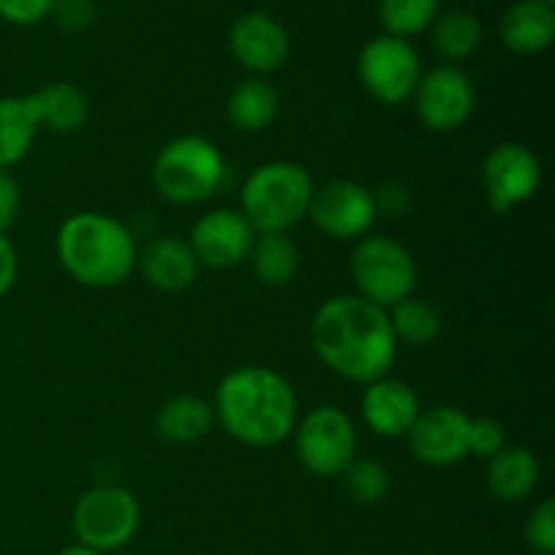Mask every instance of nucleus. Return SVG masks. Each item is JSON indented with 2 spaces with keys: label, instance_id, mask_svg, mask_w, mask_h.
I'll return each mask as SVG.
<instances>
[{
  "label": "nucleus",
  "instance_id": "nucleus-1",
  "mask_svg": "<svg viewBox=\"0 0 555 555\" xmlns=\"http://www.w3.org/2000/svg\"><path fill=\"white\" fill-rule=\"evenodd\" d=\"M312 347L320 361L347 383L388 377L399 352L388 312L361 296H334L314 312Z\"/></svg>",
  "mask_w": 555,
  "mask_h": 555
},
{
  "label": "nucleus",
  "instance_id": "nucleus-2",
  "mask_svg": "<svg viewBox=\"0 0 555 555\" xmlns=\"http://www.w3.org/2000/svg\"><path fill=\"white\" fill-rule=\"evenodd\" d=\"M215 423L247 448H274L298 423V399L269 366H242L222 377L215 393Z\"/></svg>",
  "mask_w": 555,
  "mask_h": 555
},
{
  "label": "nucleus",
  "instance_id": "nucleus-3",
  "mask_svg": "<svg viewBox=\"0 0 555 555\" xmlns=\"http://www.w3.org/2000/svg\"><path fill=\"white\" fill-rule=\"evenodd\" d=\"M57 258L79 285L108 291L133 274L139 249L133 233L119 220L101 211H79L60 225Z\"/></svg>",
  "mask_w": 555,
  "mask_h": 555
},
{
  "label": "nucleus",
  "instance_id": "nucleus-4",
  "mask_svg": "<svg viewBox=\"0 0 555 555\" xmlns=\"http://www.w3.org/2000/svg\"><path fill=\"white\" fill-rule=\"evenodd\" d=\"M314 182L291 160H271L255 168L242 188V215L255 233H287L309 215Z\"/></svg>",
  "mask_w": 555,
  "mask_h": 555
},
{
  "label": "nucleus",
  "instance_id": "nucleus-5",
  "mask_svg": "<svg viewBox=\"0 0 555 555\" xmlns=\"http://www.w3.org/2000/svg\"><path fill=\"white\" fill-rule=\"evenodd\" d=\"M152 182L168 204H204L225 188L228 163L215 141L204 135H179L157 152Z\"/></svg>",
  "mask_w": 555,
  "mask_h": 555
},
{
  "label": "nucleus",
  "instance_id": "nucleus-6",
  "mask_svg": "<svg viewBox=\"0 0 555 555\" xmlns=\"http://www.w3.org/2000/svg\"><path fill=\"white\" fill-rule=\"evenodd\" d=\"M350 276L356 282V296L388 312L415 293L417 263L410 249L396 238L363 236L352 249Z\"/></svg>",
  "mask_w": 555,
  "mask_h": 555
},
{
  "label": "nucleus",
  "instance_id": "nucleus-7",
  "mask_svg": "<svg viewBox=\"0 0 555 555\" xmlns=\"http://www.w3.org/2000/svg\"><path fill=\"white\" fill-rule=\"evenodd\" d=\"M141 524L133 493L122 486H95L74 504L70 526L76 542L98 553H114L128 545Z\"/></svg>",
  "mask_w": 555,
  "mask_h": 555
},
{
  "label": "nucleus",
  "instance_id": "nucleus-8",
  "mask_svg": "<svg viewBox=\"0 0 555 555\" xmlns=\"http://www.w3.org/2000/svg\"><path fill=\"white\" fill-rule=\"evenodd\" d=\"M296 455L304 469L314 477H339L352 459H358V431L352 417L339 406H314L298 417Z\"/></svg>",
  "mask_w": 555,
  "mask_h": 555
},
{
  "label": "nucleus",
  "instance_id": "nucleus-9",
  "mask_svg": "<svg viewBox=\"0 0 555 555\" xmlns=\"http://www.w3.org/2000/svg\"><path fill=\"white\" fill-rule=\"evenodd\" d=\"M356 70L361 87L374 101L385 106H399L410 101L415 92L423 76V63L410 41L379 33L363 43Z\"/></svg>",
  "mask_w": 555,
  "mask_h": 555
},
{
  "label": "nucleus",
  "instance_id": "nucleus-10",
  "mask_svg": "<svg viewBox=\"0 0 555 555\" xmlns=\"http://www.w3.org/2000/svg\"><path fill=\"white\" fill-rule=\"evenodd\" d=\"M412 101L423 128L431 133H453L464 128L475 114L477 92L466 70L442 63L431 70H423Z\"/></svg>",
  "mask_w": 555,
  "mask_h": 555
},
{
  "label": "nucleus",
  "instance_id": "nucleus-11",
  "mask_svg": "<svg viewBox=\"0 0 555 555\" xmlns=\"http://www.w3.org/2000/svg\"><path fill=\"white\" fill-rule=\"evenodd\" d=\"M480 177L488 206L496 215H507L534 198L542 184V163L526 144L504 141L488 152Z\"/></svg>",
  "mask_w": 555,
  "mask_h": 555
},
{
  "label": "nucleus",
  "instance_id": "nucleus-12",
  "mask_svg": "<svg viewBox=\"0 0 555 555\" xmlns=\"http://www.w3.org/2000/svg\"><path fill=\"white\" fill-rule=\"evenodd\" d=\"M377 215L379 209L372 190L352 179H334L314 190L307 217L328 238L356 242L372 231Z\"/></svg>",
  "mask_w": 555,
  "mask_h": 555
},
{
  "label": "nucleus",
  "instance_id": "nucleus-13",
  "mask_svg": "<svg viewBox=\"0 0 555 555\" xmlns=\"http://www.w3.org/2000/svg\"><path fill=\"white\" fill-rule=\"evenodd\" d=\"M228 49L253 76L280 70L291 57V36L285 25L266 11H244L228 30Z\"/></svg>",
  "mask_w": 555,
  "mask_h": 555
},
{
  "label": "nucleus",
  "instance_id": "nucleus-14",
  "mask_svg": "<svg viewBox=\"0 0 555 555\" xmlns=\"http://www.w3.org/2000/svg\"><path fill=\"white\" fill-rule=\"evenodd\" d=\"M469 421L459 406H428L412 423L406 442L412 455L428 466H453L469 455Z\"/></svg>",
  "mask_w": 555,
  "mask_h": 555
},
{
  "label": "nucleus",
  "instance_id": "nucleus-15",
  "mask_svg": "<svg viewBox=\"0 0 555 555\" xmlns=\"http://www.w3.org/2000/svg\"><path fill=\"white\" fill-rule=\"evenodd\" d=\"M258 233L253 231L242 211L236 209H215L209 215H201L190 231V249H193L198 266L209 269H233L244 263L253 253V244Z\"/></svg>",
  "mask_w": 555,
  "mask_h": 555
},
{
  "label": "nucleus",
  "instance_id": "nucleus-16",
  "mask_svg": "<svg viewBox=\"0 0 555 555\" xmlns=\"http://www.w3.org/2000/svg\"><path fill=\"white\" fill-rule=\"evenodd\" d=\"M421 399L406 383L393 377H379L366 385L361 399V415L369 431L383 439H401L410 434L412 423L421 415Z\"/></svg>",
  "mask_w": 555,
  "mask_h": 555
},
{
  "label": "nucleus",
  "instance_id": "nucleus-17",
  "mask_svg": "<svg viewBox=\"0 0 555 555\" xmlns=\"http://www.w3.org/2000/svg\"><path fill=\"white\" fill-rule=\"evenodd\" d=\"M499 38L513 54H542L555 38V9L545 0H518L499 20Z\"/></svg>",
  "mask_w": 555,
  "mask_h": 555
},
{
  "label": "nucleus",
  "instance_id": "nucleus-18",
  "mask_svg": "<svg viewBox=\"0 0 555 555\" xmlns=\"http://www.w3.org/2000/svg\"><path fill=\"white\" fill-rule=\"evenodd\" d=\"M139 263L144 280L160 293L188 291L201 269L190 244L177 236H160L155 238V242L146 244Z\"/></svg>",
  "mask_w": 555,
  "mask_h": 555
},
{
  "label": "nucleus",
  "instance_id": "nucleus-19",
  "mask_svg": "<svg viewBox=\"0 0 555 555\" xmlns=\"http://www.w3.org/2000/svg\"><path fill=\"white\" fill-rule=\"evenodd\" d=\"M488 491L499 499V502L518 504L534 493L540 486V461L529 448L520 444H507L499 450L491 461H488L486 472Z\"/></svg>",
  "mask_w": 555,
  "mask_h": 555
},
{
  "label": "nucleus",
  "instance_id": "nucleus-20",
  "mask_svg": "<svg viewBox=\"0 0 555 555\" xmlns=\"http://www.w3.org/2000/svg\"><path fill=\"white\" fill-rule=\"evenodd\" d=\"M225 114L242 133H260L280 114V92L263 76H247L228 95Z\"/></svg>",
  "mask_w": 555,
  "mask_h": 555
},
{
  "label": "nucleus",
  "instance_id": "nucleus-21",
  "mask_svg": "<svg viewBox=\"0 0 555 555\" xmlns=\"http://www.w3.org/2000/svg\"><path fill=\"white\" fill-rule=\"evenodd\" d=\"M215 426V406L201 396H173L157 410L155 431L163 442L193 444Z\"/></svg>",
  "mask_w": 555,
  "mask_h": 555
},
{
  "label": "nucleus",
  "instance_id": "nucleus-22",
  "mask_svg": "<svg viewBox=\"0 0 555 555\" xmlns=\"http://www.w3.org/2000/svg\"><path fill=\"white\" fill-rule=\"evenodd\" d=\"M30 101L36 108L38 125L54 130V133H76L85 128L87 117H90L87 95L68 81L43 85L41 90L30 92Z\"/></svg>",
  "mask_w": 555,
  "mask_h": 555
},
{
  "label": "nucleus",
  "instance_id": "nucleus-23",
  "mask_svg": "<svg viewBox=\"0 0 555 555\" xmlns=\"http://www.w3.org/2000/svg\"><path fill=\"white\" fill-rule=\"evenodd\" d=\"M41 130L30 95L0 98V171L25 160L36 133Z\"/></svg>",
  "mask_w": 555,
  "mask_h": 555
},
{
  "label": "nucleus",
  "instance_id": "nucleus-24",
  "mask_svg": "<svg viewBox=\"0 0 555 555\" xmlns=\"http://www.w3.org/2000/svg\"><path fill=\"white\" fill-rule=\"evenodd\" d=\"M247 260H253L255 276L269 287L291 285L301 269V253L291 233H258Z\"/></svg>",
  "mask_w": 555,
  "mask_h": 555
},
{
  "label": "nucleus",
  "instance_id": "nucleus-25",
  "mask_svg": "<svg viewBox=\"0 0 555 555\" xmlns=\"http://www.w3.org/2000/svg\"><path fill=\"white\" fill-rule=\"evenodd\" d=\"M431 43L442 60L450 65L472 57L482 43V25L472 11L450 9L439 11L431 25Z\"/></svg>",
  "mask_w": 555,
  "mask_h": 555
},
{
  "label": "nucleus",
  "instance_id": "nucleus-26",
  "mask_svg": "<svg viewBox=\"0 0 555 555\" xmlns=\"http://www.w3.org/2000/svg\"><path fill=\"white\" fill-rule=\"evenodd\" d=\"M390 328H393L396 341H404L410 347H428L442 334V314L434 304L423 298H404L396 307L388 309Z\"/></svg>",
  "mask_w": 555,
  "mask_h": 555
},
{
  "label": "nucleus",
  "instance_id": "nucleus-27",
  "mask_svg": "<svg viewBox=\"0 0 555 555\" xmlns=\"http://www.w3.org/2000/svg\"><path fill=\"white\" fill-rule=\"evenodd\" d=\"M439 11H442V0H379L377 5L383 30L404 41L431 30Z\"/></svg>",
  "mask_w": 555,
  "mask_h": 555
},
{
  "label": "nucleus",
  "instance_id": "nucleus-28",
  "mask_svg": "<svg viewBox=\"0 0 555 555\" xmlns=\"http://www.w3.org/2000/svg\"><path fill=\"white\" fill-rule=\"evenodd\" d=\"M347 496L356 504H379L390 491V475L379 461L352 459V464L341 472Z\"/></svg>",
  "mask_w": 555,
  "mask_h": 555
},
{
  "label": "nucleus",
  "instance_id": "nucleus-29",
  "mask_svg": "<svg viewBox=\"0 0 555 555\" xmlns=\"http://www.w3.org/2000/svg\"><path fill=\"white\" fill-rule=\"evenodd\" d=\"M526 545L537 555H553L555 553V502L545 499L531 509L529 520H526Z\"/></svg>",
  "mask_w": 555,
  "mask_h": 555
},
{
  "label": "nucleus",
  "instance_id": "nucleus-30",
  "mask_svg": "<svg viewBox=\"0 0 555 555\" xmlns=\"http://www.w3.org/2000/svg\"><path fill=\"white\" fill-rule=\"evenodd\" d=\"M507 448V431L493 417H472L469 421V455L491 461L499 450Z\"/></svg>",
  "mask_w": 555,
  "mask_h": 555
},
{
  "label": "nucleus",
  "instance_id": "nucleus-31",
  "mask_svg": "<svg viewBox=\"0 0 555 555\" xmlns=\"http://www.w3.org/2000/svg\"><path fill=\"white\" fill-rule=\"evenodd\" d=\"M57 0H0V20L16 27H30L52 16Z\"/></svg>",
  "mask_w": 555,
  "mask_h": 555
},
{
  "label": "nucleus",
  "instance_id": "nucleus-32",
  "mask_svg": "<svg viewBox=\"0 0 555 555\" xmlns=\"http://www.w3.org/2000/svg\"><path fill=\"white\" fill-rule=\"evenodd\" d=\"M52 14L63 30L85 33L95 22V5L92 0H57Z\"/></svg>",
  "mask_w": 555,
  "mask_h": 555
},
{
  "label": "nucleus",
  "instance_id": "nucleus-33",
  "mask_svg": "<svg viewBox=\"0 0 555 555\" xmlns=\"http://www.w3.org/2000/svg\"><path fill=\"white\" fill-rule=\"evenodd\" d=\"M22 209V190L20 182L9 171H0V233H9Z\"/></svg>",
  "mask_w": 555,
  "mask_h": 555
},
{
  "label": "nucleus",
  "instance_id": "nucleus-34",
  "mask_svg": "<svg viewBox=\"0 0 555 555\" xmlns=\"http://www.w3.org/2000/svg\"><path fill=\"white\" fill-rule=\"evenodd\" d=\"M16 269H20V258H16V249L11 244L9 236L0 233V301L9 296V291L16 282Z\"/></svg>",
  "mask_w": 555,
  "mask_h": 555
},
{
  "label": "nucleus",
  "instance_id": "nucleus-35",
  "mask_svg": "<svg viewBox=\"0 0 555 555\" xmlns=\"http://www.w3.org/2000/svg\"><path fill=\"white\" fill-rule=\"evenodd\" d=\"M57 555H103V553H98V551H92V547H85V545H79V542H76V545L63 547V551H60Z\"/></svg>",
  "mask_w": 555,
  "mask_h": 555
},
{
  "label": "nucleus",
  "instance_id": "nucleus-36",
  "mask_svg": "<svg viewBox=\"0 0 555 555\" xmlns=\"http://www.w3.org/2000/svg\"><path fill=\"white\" fill-rule=\"evenodd\" d=\"M545 3H553V0H545Z\"/></svg>",
  "mask_w": 555,
  "mask_h": 555
}]
</instances>
